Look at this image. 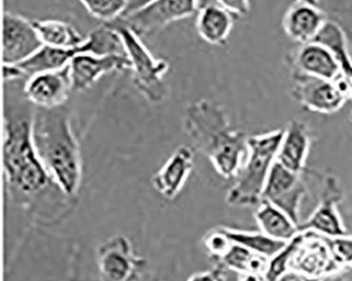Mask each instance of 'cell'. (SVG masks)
Here are the masks:
<instances>
[{
    "instance_id": "cell-6",
    "label": "cell",
    "mask_w": 352,
    "mask_h": 281,
    "mask_svg": "<svg viewBox=\"0 0 352 281\" xmlns=\"http://www.w3.org/2000/svg\"><path fill=\"white\" fill-rule=\"evenodd\" d=\"M92 53L96 55L125 53L119 34L107 25L94 29L80 46L74 48H52L44 46L32 58L17 65L23 78H30L41 72L60 70L69 66L76 55Z\"/></svg>"
},
{
    "instance_id": "cell-1",
    "label": "cell",
    "mask_w": 352,
    "mask_h": 281,
    "mask_svg": "<svg viewBox=\"0 0 352 281\" xmlns=\"http://www.w3.org/2000/svg\"><path fill=\"white\" fill-rule=\"evenodd\" d=\"M32 104L6 84L3 106V161L6 179L13 194L28 200L58 186L39 157L33 137Z\"/></svg>"
},
{
    "instance_id": "cell-21",
    "label": "cell",
    "mask_w": 352,
    "mask_h": 281,
    "mask_svg": "<svg viewBox=\"0 0 352 281\" xmlns=\"http://www.w3.org/2000/svg\"><path fill=\"white\" fill-rule=\"evenodd\" d=\"M331 49L341 67V80L347 88L349 100L352 101V54L348 47V39L339 23L328 21L316 41Z\"/></svg>"
},
{
    "instance_id": "cell-22",
    "label": "cell",
    "mask_w": 352,
    "mask_h": 281,
    "mask_svg": "<svg viewBox=\"0 0 352 281\" xmlns=\"http://www.w3.org/2000/svg\"><path fill=\"white\" fill-rule=\"evenodd\" d=\"M32 21L44 46L52 48H74L80 46L86 41L74 25L66 21L53 19H34Z\"/></svg>"
},
{
    "instance_id": "cell-17",
    "label": "cell",
    "mask_w": 352,
    "mask_h": 281,
    "mask_svg": "<svg viewBox=\"0 0 352 281\" xmlns=\"http://www.w3.org/2000/svg\"><path fill=\"white\" fill-rule=\"evenodd\" d=\"M327 21L318 5L295 0L284 14L281 25L289 38L304 45L316 41Z\"/></svg>"
},
{
    "instance_id": "cell-35",
    "label": "cell",
    "mask_w": 352,
    "mask_h": 281,
    "mask_svg": "<svg viewBox=\"0 0 352 281\" xmlns=\"http://www.w3.org/2000/svg\"><path fill=\"white\" fill-rule=\"evenodd\" d=\"M296 1H302V3H311V5H318L320 0H296Z\"/></svg>"
},
{
    "instance_id": "cell-4",
    "label": "cell",
    "mask_w": 352,
    "mask_h": 281,
    "mask_svg": "<svg viewBox=\"0 0 352 281\" xmlns=\"http://www.w3.org/2000/svg\"><path fill=\"white\" fill-rule=\"evenodd\" d=\"M284 129L248 137L245 162L227 194V203L234 207L257 206L263 201L267 178L276 162Z\"/></svg>"
},
{
    "instance_id": "cell-19",
    "label": "cell",
    "mask_w": 352,
    "mask_h": 281,
    "mask_svg": "<svg viewBox=\"0 0 352 281\" xmlns=\"http://www.w3.org/2000/svg\"><path fill=\"white\" fill-rule=\"evenodd\" d=\"M234 16L219 5L208 3L198 10L196 29L208 44L224 46L233 29Z\"/></svg>"
},
{
    "instance_id": "cell-10",
    "label": "cell",
    "mask_w": 352,
    "mask_h": 281,
    "mask_svg": "<svg viewBox=\"0 0 352 281\" xmlns=\"http://www.w3.org/2000/svg\"><path fill=\"white\" fill-rule=\"evenodd\" d=\"M306 186L300 174L275 162L263 190V200L274 204L300 227V212L306 196Z\"/></svg>"
},
{
    "instance_id": "cell-28",
    "label": "cell",
    "mask_w": 352,
    "mask_h": 281,
    "mask_svg": "<svg viewBox=\"0 0 352 281\" xmlns=\"http://www.w3.org/2000/svg\"><path fill=\"white\" fill-rule=\"evenodd\" d=\"M329 249L334 260L339 265H352V237L341 236V237L327 238Z\"/></svg>"
},
{
    "instance_id": "cell-33",
    "label": "cell",
    "mask_w": 352,
    "mask_h": 281,
    "mask_svg": "<svg viewBox=\"0 0 352 281\" xmlns=\"http://www.w3.org/2000/svg\"><path fill=\"white\" fill-rule=\"evenodd\" d=\"M239 281H265V279L263 274L245 273V274H239Z\"/></svg>"
},
{
    "instance_id": "cell-9",
    "label": "cell",
    "mask_w": 352,
    "mask_h": 281,
    "mask_svg": "<svg viewBox=\"0 0 352 281\" xmlns=\"http://www.w3.org/2000/svg\"><path fill=\"white\" fill-rule=\"evenodd\" d=\"M98 268L106 281H131L146 261L138 256L129 238L116 235L108 238L96 251Z\"/></svg>"
},
{
    "instance_id": "cell-32",
    "label": "cell",
    "mask_w": 352,
    "mask_h": 281,
    "mask_svg": "<svg viewBox=\"0 0 352 281\" xmlns=\"http://www.w3.org/2000/svg\"><path fill=\"white\" fill-rule=\"evenodd\" d=\"M188 281H217L213 271L212 272H200L192 275Z\"/></svg>"
},
{
    "instance_id": "cell-29",
    "label": "cell",
    "mask_w": 352,
    "mask_h": 281,
    "mask_svg": "<svg viewBox=\"0 0 352 281\" xmlns=\"http://www.w3.org/2000/svg\"><path fill=\"white\" fill-rule=\"evenodd\" d=\"M208 3L219 5L234 17L247 16L251 11L250 0H199V8Z\"/></svg>"
},
{
    "instance_id": "cell-24",
    "label": "cell",
    "mask_w": 352,
    "mask_h": 281,
    "mask_svg": "<svg viewBox=\"0 0 352 281\" xmlns=\"http://www.w3.org/2000/svg\"><path fill=\"white\" fill-rule=\"evenodd\" d=\"M220 260L224 267L238 274H265L267 265V258L265 257L255 254L250 249L235 243H233L230 251Z\"/></svg>"
},
{
    "instance_id": "cell-36",
    "label": "cell",
    "mask_w": 352,
    "mask_h": 281,
    "mask_svg": "<svg viewBox=\"0 0 352 281\" xmlns=\"http://www.w3.org/2000/svg\"><path fill=\"white\" fill-rule=\"evenodd\" d=\"M351 54H352V53H351Z\"/></svg>"
},
{
    "instance_id": "cell-34",
    "label": "cell",
    "mask_w": 352,
    "mask_h": 281,
    "mask_svg": "<svg viewBox=\"0 0 352 281\" xmlns=\"http://www.w3.org/2000/svg\"><path fill=\"white\" fill-rule=\"evenodd\" d=\"M342 281H352V265L348 267L347 271L343 274Z\"/></svg>"
},
{
    "instance_id": "cell-3",
    "label": "cell",
    "mask_w": 352,
    "mask_h": 281,
    "mask_svg": "<svg viewBox=\"0 0 352 281\" xmlns=\"http://www.w3.org/2000/svg\"><path fill=\"white\" fill-rule=\"evenodd\" d=\"M33 137L39 157L55 184L72 199L82 184V164L80 143L68 110H35Z\"/></svg>"
},
{
    "instance_id": "cell-5",
    "label": "cell",
    "mask_w": 352,
    "mask_h": 281,
    "mask_svg": "<svg viewBox=\"0 0 352 281\" xmlns=\"http://www.w3.org/2000/svg\"><path fill=\"white\" fill-rule=\"evenodd\" d=\"M105 25L115 30L121 38L124 51L131 62V80L138 91L149 103L164 102L168 94L165 82V74L170 69L168 62L163 58H153L141 37L119 19Z\"/></svg>"
},
{
    "instance_id": "cell-7",
    "label": "cell",
    "mask_w": 352,
    "mask_h": 281,
    "mask_svg": "<svg viewBox=\"0 0 352 281\" xmlns=\"http://www.w3.org/2000/svg\"><path fill=\"white\" fill-rule=\"evenodd\" d=\"M292 96L309 111L333 115L349 100L347 88L341 78L328 80L302 74H292Z\"/></svg>"
},
{
    "instance_id": "cell-30",
    "label": "cell",
    "mask_w": 352,
    "mask_h": 281,
    "mask_svg": "<svg viewBox=\"0 0 352 281\" xmlns=\"http://www.w3.org/2000/svg\"><path fill=\"white\" fill-rule=\"evenodd\" d=\"M213 272L217 281H239V274L224 267L222 263Z\"/></svg>"
},
{
    "instance_id": "cell-15",
    "label": "cell",
    "mask_w": 352,
    "mask_h": 281,
    "mask_svg": "<svg viewBox=\"0 0 352 281\" xmlns=\"http://www.w3.org/2000/svg\"><path fill=\"white\" fill-rule=\"evenodd\" d=\"M342 196L339 182L333 177L328 178L320 204L314 214L304 223L300 224V231H314L327 238L348 235L338 210Z\"/></svg>"
},
{
    "instance_id": "cell-16",
    "label": "cell",
    "mask_w": 352,
    "mask_h": 281,
    "mask_svg": "<svg viewBox=\"0 0 352 281\" xmlns=\"http://www.w3.org/2000/svg\"><path fill=\"white\" fill-rule=\"evenodd\" d=\"M195 153L192 148L181 145L151 177V186L162 198L176 199L186 186L194 168Z\"/></svg>"
},
{
    "instance_id": "cell-27",
    "label": "cell",
    "mask_w": 352,
    "mask_h": 281,
    "mask_svg": "<svg viewBox=\"0 0 352 281\" xmlns=\"http://www.w3.org/2000/svg\"><path fill=\"white\" fill-rule=\"evenodd\" d=\"M204 247L208 249V254L217 259L224 257V255L227 254L233 245L229 236L222 227L208 233V235L204 237Z\"/></svg>"
},
{
    "instance_id": "cell-14",
    "label": "cell",
    "mask_w": 352,
    "mask_h": 281,
    "mask_svg": "<svg viewBox=\"0 0 352 281\" xmlns=\"http://www.w3.org/2000/svg\"><path fill=\"white\" fill-rule=\"evenodd\" d=\"M288 60L292 74L328 80L341 76V67L333 51L318 41L300 45Z\"/></svg>"
},
{
    "instance_id": "cell-31",
    "label": "cell",
    "mask_w": 352,
    "mask_h": 281,
    "mask_svg": "<svg viewBox=\"0 0 352 281\" xmlns=\"http://www.w3.org/2000/svg\"><path fill=\"white\" fill-rule=\"evenodd\" d=\"M153 0H129V5H127V9H126L123 16H125V15H129V14L133 13V12L141 9V8L145 7V5L153 3Z\"/></svg>"
},
{
    "instance_id": "cell-18",
    "label": "cell",
    "mask_w": 352,
    "mask_h": 281,
    "mask_svg": "<svg viewBox=\"0 0 352 281\" xmlns=\"http://www.w3.org/2000/svg\"><path fill=\"white\" fill-rule=\"evenodd\" d=\"M311 145V135L304 122L291 121L284 129L277 162L288 170L300 174L306 165L309 150Z\"/></svg>"
},
{
    "instance_id": "cell-11",
    "label": "cell",
    "mask_w": 352,
    "mask_h": 281,
    "mask_svg": "<svg viewBox=\"0 0 352 281\" xmlns=\"http://www.w3.org/2000/svg\"><path fill=\"white\" fill-rule=\"evenodd\" d=\"M44 47L33 21L6 12L3 27V65H19Z\"/></svg>"
},
{
    "instance_id": "cell-20",
    "label": "cell",
    "mask_w": 352,
    "mask_h": 281,
    "mask_svg": "<svg viewBox=\"0 0 352 281\" xmlns=\"http://www.w3.org/2000/svg\"><path fill=\"white\" fill-rule=\"evenodd\" d=\"M259 229L275 240L289 243L300 235V227L274 204L263 200L254 214Z\"/></svg>"
},
{
    "instance_id": "cell-12",
    "label": "cell",
    "mask_w": 352,
    "mask_h": 281,
    "mask_svg": "<svg viewBox=\"0 0 352 281\" xmlns=\"http://www.w3.org/2000/svg\"><path fill=\"white\" fill-rule=\"evenodd\" d=\"M69 66L34 74L25 80L23 95L32 105L41 109L63 107L72 91Z\"/></svg>"
},
{
    "instance_id": "cell-25",
    "label": "cell",
    "mask_w": 352,
    "mask_h": 281,
    "mask_svg": "<svg viewBox=\"0 0 352 281\" xmlns=\"http://www.w3.org/2000/svg\"><path fill=\"white\" fill-rule=\"evenodd\" d=\"M302 241V237L300 233L294 239L287 243L286 245L280 251H277L274 256L267 259V269L263 274L265 281H278L286 274L291 258L300 247Z\"/></svg>"
},
{
    "instance_id": "cell-26",
    "label": "cell",
    "mask_w": 352,
    "mask_h": 281,
    "mask_svg": "<svg viewBox=\"0 0 352 281\" xmlns=\"http://www.w3.org/2000/svg\"><path fill=\"white\" fill-rule=\"evenodd\" d=\"M88 13L94 19L104 21L105 23H112L121 19L125 13L129 0H78Z\"/></svg>"
},
{
    "instance_id": "cell-8",
    "label": "cell",
    "mask_w": 352,
    "mask_h": 281,
    "mask_svg": "<svg viewBox=\"0 0 352 281\" xmlns=\"http://www.w3.org/2000/svg\"><path fill=\"white\" fill-rule=\"evenodd\" d=\"M198 9L199 0H153L119 21L142 38L159 32L175 21L192 16Z\"/></svg>"
},
{
    "instance_id": "cell-13",
    "label": "cell",
    "mask_w": 352,
    "mask_h": 281,
    "mask_svg": "<svg viewBox=\"0 0 352 281\" xmlns=\"http://www.w3.org/2000/svg\"><path fill=\"white\" fill-rule=\"evenodd\" d=\"M69 68L72 89L80 92L89 89L105 74L129 70L131 69V62L126 53L108 55L82 53L72 60Z\"/></svg>"
},
{
    "instance_id": "cell-23",
    "label": "cell",
    "mask_w": 352,
    "mask_h": 281,
    "mask_svg": "<svg viewBox=\"0 0 352 281\" xmlns=\"http://www.w3.org/2000/svg\"><path fill=\"white\" fill-rule=\"evenodd\" d=\"M222 229L229 236L232 243L241 245L255 254L261 255L267 259L274 256L277 251H280L287 243L275 240L261 231H241V229H229V227H222Z\"/></svg>"
},
{
    "instance_id": "cell-2",
    "label": "cell",
    "mask_w": 352,
    "mask_h": 281,
    "mask_svg": "<svg viewBox=\"0 0 352 281\" xmlns=\"http://www.w3.org/2000/svg\"><path fill=\"white\" fill-rule=\"evenodd\" d=\"M183 127L195 147L208 157L222 178L235 179L248 153V137L231 126L227 111L212 100L186 106Z\"/></svg>"
}]
</instances>
